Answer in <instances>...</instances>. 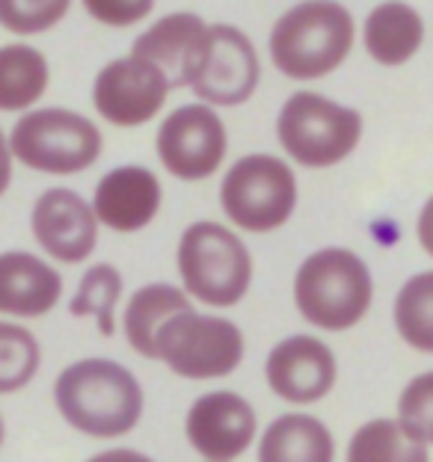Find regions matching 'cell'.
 I'll return each instance as SVG.
<instances>
[{
  "instance_id": "18",
  "label": "cell",
  "mask_w": 433,
  "mask_h": 462,
  "mask_svg": "<svg viewBox=\"0 0 433 462\" xmlns=\"http://www.w3.org/2000/svg\"><path fill=\"white\" fill-rule=\"evenodd\" d=\"M425 42V21L407 4H380L365 18V51L380 66H404Z\"/></svg>"
},
{
  "instance_id": "19",
  "label": "cell",
  "mask_w": 433,
  "mask_h": 462,
  "mask_svg": "<svg viewBox=\"0 0 433 462\" xmlns=\"http://www.w3.org/2000/svg\"><path fill=\"white\" fill-rule=\"evenodd\" d=\"M335 442L318 418L291 412L277 418L261 436L259 462H333Z\"/></svg>"
},
{
  "instance_id": "12",
  "label": "cell",
  "mask_w": 433,
  "mask_h": 462,
  "mask_svg": "<svg viewBox=\"0 0 433 462\" xmlns=\"http://www.w3.org/2000/svg\"><path fill=\"white\" fill-rule=\"evenodd\" d=\"M256 436V412L235 392L202 394L187 412V439L208 462L240 457Z\"/></svg>"
},
{
  "instance_id": "22",
  "label": "cell",
  "mask_w": 433,
  "mask_h": 462,
  "mask_svg": "<svg viewBox=\"0 0 433 462\" xmlns=\"http://www.w3.org/2000/svg\"><path fill=\"white\" fill-rule=\"evenodd\" d=\"M347 462H430V454L392 418H374L353 433Z\"/></svg>"
},
{
  "instance_id": "10",
  "label": "cell",
  "mask_w": 433,
  "mask_h": 462,
  "mask_svg": "<svg viewBox=\"0 0 433 462\" xmlns=\"http://www.w3.org/2000/svg\"><path fill=\"white\" fill-rule=\"evenodd\" d=\"M170 83L152 62L140 57L113 60L95 78L92 101L110 125L134 128V125L152 122L157 110L164 107Z\"/></svg>"
},
{
  "instance_id": "8",
  "label": "cell",
  "mask_w": 433,
  "mask_h": 462,
  "mask_svg": "<svg viewBox=\"0 0 433 462\" xmlns=\"http://www.w3.org/2000/svg\"><path fill=\"white\" fill-rule=\"evenodd\" d=\"M157 359L187 380H214L244 359V335L226 318L184 311L157 335Z\"/></svg>"
},
{
  "instance_id": "14",
  "label": "cell",
  "mask_w": 433,
  "mask_h": 462,
  "mask_svg": "<svg viewBox=\"0 0 433 462\" xmlns=\"http://www.w3.org/2000/svg\"><path fill=\"white\" fill-rule=\"evenodd\" d=\"M259 78V54L247 33L229 24L211 27V54L205 71L193 83L196 96L208 104H217V107H235L256 92Z\"/></svg>"
},
{
  "instance_id": "28",
  "label": "cell",
  "mask_w": 433,
  "mask_h": 462,
  "mask_svg": "<svg viewBox=\"0 0 433 462\" xmlns=\"http://www.w3.org/2000/svg\"><path fill=\"white\" fill-rule=\"evenodd\" d=\"M87 13L92 18L104 21V24L113 27H128L134 21H140L152 13V4H108V0H89Z\"/></svg>"
},
{
  "instance_id": "11",
  "label": "cell",
  "mask_w": 433,
  "mask_h": 462,
  "mask_svg": "<svg viewBox=\"0 0 433 462\" xmlns=\"http://www.w3.org/2000/svg\"><path fill=\"white\" fill-rule=\"evenodd\" d=\"M211 54V27L193 13H173L134 42L131 57L161 71L173 87H193Z\"/></svg>"
},
{
  "instance_id": "24",
  "label": "cell",
  "mask_w": 433,
  "mask_h": 462,
  "mask_svg": "<svg viewBox=\"0 0 433 462\" xmlns=\"http://www.w3.org/2000/svg\"><path fill=\"white\" fill-rule=\"evenodd\" d=\"M122 293V276L110 264H95L87 276L80 279V288L71 300L69 311L75 318H87L92 314L99 320L101 335H113V309Z\"/></svg>"
},
{
  "instance_id": "4",
  "label": "cell",
  "mask_w": 433,
  "mask_h": 462,
  "mask_svg": "<svg viewBox=\"0 0 433 462\" xmlns=\"http://www.w3.org/2000/svg\"><path fill=\"white\" fill-rule=\"evenodd\" d=\"M277 136L297 163L324 170L344 161L359 145L362 116L318 92H294L279 113Z\"/></svg>"
},
{
  "instance_id": "25",
  "label": "cell",
  "mask_w": 433,
  "mask_h": 462,
  "mask_svg": "<svg viewBox=\"0 0 433 462\" xmlns=\"http://www.w3.org/2000/svg\"><path fill=\"white\" fill-rule=\"evenodd\" d=\"M39 371V341L15 323H0V394L24 388Z\"/></svg>"
},
{
  "instance_id": "6",
  "label": "cell",
  "mask_w": 433,
  "mask_h": 462,
  "mask_svg": "<svg viewBox=\"0 0 433 462\" xmlns=\"http://www.w3.org/2000/svg\"><path fill=\"white\" fill-rule=\"evenodd\" d=\"M9 149L30 170L51 175L83 172L99 161L101 131L75 110L48 107L21 116Z\"/></svg>"
},
{
  "instance_id": "29",
  "label": "cell",
  "mask_w": 433,
  "mask_h": 462,
  "mask_svg": "<svg viewBox=\"0 0 433 462\" xmlns=\"http://www.w3.org/2000/svg\"><path fill=\"white\" fill-rule=\"evenodd\" d=\"M416 231H419V244L425 246V252L433 258V196L425 202V208H421Z\"/></svg>"
},
{
  "instance_id": "30",
  "label": "cell",
  "mask_w": 433,
  "mask_h": 462,
  "mask_svg": "<svg viewBox=\"0 0 433 462\" xmlns=\"http://www.w3.org/2000/svg\"><path fill=\"white\" fill-rule=\"evenodd\" d=\"M87 462H155V459L143 457V454H136V450L119 448V450H104V454L92 457V459H87Z\"/></svg>"
},
{
  "instance_id": "3",
  "label": "cell",
  "mask_w": 433,
  "mask_h": 462,
  "mask_svg": "<svg viewBox=\"0 0 433 462\" xmlns=\"http://www.w3.org/2000/svg\"><path fill=\"white\" fill-rule=\"evenodd\" d=\"M353 48V15L342 4H300L270 33V57L282 75L315 80L342 66Z\"/></svg>"
},
{
  "instance_id": "17",
  "label": "cell",
  "mask_w": 433,
  "mask_h": 462,
  "mask_svg": "<svg viewBox=\"0 0 433 462\" xmlns=\"http://www.w3.org/2000/svg\"><path fill=\"white\" fill-rule=\"evenodd\" d=\"M62 279L54 267L30 252L0 255V311L18 318H39L57 306Z\"/></svg>"
},
{
  "instance_id": "23",
  "label": "cell",
  "mask_w": 433,
  "mask_h": 462,
  "mask_svg": "<svg viewBox=\"0 0 433 462\" xmlns=\"http://www.w3.org/2000/svg\"><path fill=\"white\" fill-rule=\"evenodd\" d=\"M398 335L419 353H433V270L419 273L395 300Z\"/></svg>"
},
{
  "instance_id": "2",
  "label": "cell",
  "mask_w": 433,
  "mask_h": 462,
  "mask_svg": "<svg viewBox=\"0 0 433 462\" xmlns=\"http://www.w3.org/2000/svg\"><path fill=\"white\" fill-rule=\"evenodd\" d=\"M372 270L351 249H321L309 255L294 279L300 314L318 329L342 332L356 327L372 309Z\"/></svg>"
},
{
  "instance_id": "9",
  "label": "cell",
  "mask_w": 433,
  "mask_h": 462,
  "mask_svg": "<svg viewBox=\"0 0 433 462\" xmlns=\"http://www.w3.org/2000/svg\"><path fill=\"white\" fill-rule=\"evenodd\" d=\"M157 157L164 170L184 181L214 175L226 157L223 119L208 104L178 107L157 128Z\"/></svg>"
},
{
  "instance_id": "27",
  "label": "cell",
  "mask_w": 433,
  "mask_h": 462,
  "mask_svg": "<svg viewBox=\"0 0 433 462\" xmlns=\"http://www.w3.org/2000/svg\"><path fill=\"white\" fill-rule=\"evenodd\" d=\"M69 4H15V0H0V24L13 33H39V30L54 27L66 15Z\"/></svg>"
},
{
  "instance_id": "21",
  "label": "cell",
  "mask_w": 433,
  "mask_h": 462,
  "mask_svg": "<svg viewBox=\"0 0 433 462\" xmlns=\"http://www.w3.org/2000/svg\"><path fill=\"white\" fill-rule=\"evenodd\" d=\"M48 89V62L30 45L0 48V110L15 113L42 98Z\"/></svg>"
},
{
  "instance_id": "13",
  "label": "cell",
  "mask_w": 433,
  "mask_h": 462,
  "mask_svg": "<svg viewBox=\"0 0 433 462\" xmlns=\"http://www.w3.org/2000/svg\"><path fill=\"white\" fill-rule=\"evenodd\" d=\"M33 235L39 246L62 264L87 261L99 240V217L75 190L54 187L36 199Z\"/></svg>"
},
{
  "instance_id": "5",
  "label": "cell",
  "mask_w": 433,
  "mask_h": 462,
  "mask_svg": "<svg viewBox=\"0 0 433 462\" xmlns=\"http://www.w3.org/2000/svg\"><path fill=\"white\" fill-rule=\"evenodd\" d=\"M178 270L187 293L226 309L244 297L252 282L247 246L220 223H193L178 244Z\"/></svg>"
},
{
  "instance_id": "1",
  "label": "cell",
  "mask_w": 433,
  "mask_h": 462,
  "mask_svg": "<svg viewBox=\"0 0 433 462\" xmlns=\"http://www.w3.org/2000/svg\"><path fill=\"white\" fill-rule=\"evenodd\" d=\"M57 409L80 433L116 439L131 433L143 415V388L128 367L110 359H83L66 367L54 385Z\"/></svg>"
},
{
  "instance_id": "20",
  "label": "cell",
  "mask_w": 433,
  "mask_h": 462,
  "mask_svg": "<svg viewBox=\"0 0 433 462\" xmlns=\"http://www.w3.org/2000/svg\"><path fill=\"white\" fill-rule=\"evenodd\" d=\"M193 311L187 297L173 285H146L131 297L125 309V335L128 344L146 359H157V335L175 314Z\"/></svg>"
},
{
  "instance_id": "26",
  "label": "cell",
  "mask_w": 433,
  "mask_h": 462,
  "mask_svg": "<svg viewBox=\"0 0 433 462\" xmlns=\"http://www.w3.org/2000/svg\"><path fill=\"white\" fill-rule=\"evenodd\" d=\"M398 424L409 439L425 448L433 445V371L419 374L400 392L398 401Z\"/></svg>"
},
{
  "instance_id": "31",
  "label": "cell",
  "mask_w": 433,
  "mask_h": 462,
  "mask_svg": "<svg viewBox=\"0 0 433 462\" xmlns=\"http://www.w3.org/2000/svg\"><path fill=\"white\" fill-rule=\"evenodd\" d=\"M9 178H13V157H9V143L4 140V131H0V196L6 193Z\"/></svg>"
},
{
  "instance_id": "15",
  "label": "cell",
  "mask_w": 433,
  "mask_h": 462,
  "mask_svg": "<svg viewBox=\"0 0 433 462\" xmlns=\"http://www.w3.org/2000/svg\"><path fill=\"white\" fill-rule=\"evenodd\" d=\"M268 383L282 401L315 403L335 385V356L312 335H291L268 356Z\"/></svg>"
},
{
  "instance_id": "7",
  "label": "cell",
  "mask_w": 433,
  "mask_h": 462,
  "mask_svg": "<svg viewBox=\"0 0 433 462\" xmlns=\"http://www.w3.org/2000/svg\"><path fill=\"white\" fill-rule=\"evenodd\" d=\"M220 202L235 226L261 235L288 223L297 205V181L279 157L247 154L226 172Z\"/></svg>"
},
{
  "instance_id": "16",
  "label": "cell",
  "mask_w": 433,
  "mask_h": 462,
  "mask_svg": "<svg viewBox=\"0 0 433 462\" xmlns=\"http://www.w3.org/2000/svg\"><path fill=\"white\" fill-rule=\"evenodd\" d=\"M161 208V181L143 166H119L95 187V217L113 231H140Z\"/></svg>"
},
{
  "instance_id": "32",
  "label": "cell",
  "mask_w": 433,
  "mask_h": 462,
  "mask_svg": "<svg viewBox=\"0 0 433 462\" xmlns=\"http://www.w3.org/2000/svg\"><path fill=\"white\" fill-rule=\"evenodd\" d=\"M0 445H4V418H0Z\"/></svg>"
}]
</instances>
